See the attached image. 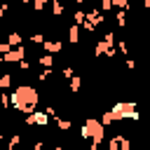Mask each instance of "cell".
<instances>
[{
	"instance_id": "8fae6325",
	"label": "cell",
	"mask_w": 150,
	"mask_h": 150,
	"mask_svg": "<svg viewBox=\"0 0 150 150\" xmlns=\"http://www.w3.org/2000/svg\"><path fill=\"white\" fill-rule=\"evenodd\" d=\"M38 63H40L42 68H52V66H54V56H52L49 52H45L42 56H38Z\"/></svg>"
},
{
	"instance_id": "7402d4cb",
	"label": "cell",
	"mask_w": 150,
	"mask_h": 150,
	"mask_svg": "<svg viewBox=\"0 0 150 150\" xmlns=\"http://www.w3.org/2000/svg\"><path fill=\"white\" fill-rule=\"evenodd\" d=\"M112 7H115V5H112V0H101V9H103V12H110Z\"/></svg>"
},
{
	"instance_id": "44dd1931",
	"label": "cell",
	"mask_w": 150,
	"mask_h": 150,
	"mask_svg": "<svg viewBox=\"0 0 150 150\" xmlns=\"http://www.w3.org/2000/svg\"><path fill=\"white\" fill-rule=\"evenodd\" d=\"M117 52H120L122 56H127V52H129V49H127V42H124V40H120V42H117Z\"/></svg>"
},
{
	"instance_id": "d4e9b609",
	"label": "cell",
	"mask_w": 150,
	"mask_h": 150,
	"mask_svg": "<svg viewBox=\"0 0 150 150\" xmlns=\"http://www.w3.org/2000/svg\"><path fill=\"white\" fill-rule=\"evenodd\" d=\"M73 75H75V70H73L70 66H66V68H63V77H66V80H70Z\"/></svg>"
},
{
	"instance_id": "3957f363",
	"label": "cell",
	"mask_w": 150,
	"mask_h": 150,
	"mask_svg": "<svg viewBox=\"0 0 150 150\" xmlns=\"http://www.w3.org/2000/svg\"><path fill=\"white\" fill-rule=\"evenodd\" d=\"M112 115H115V122H120V120H138L141 115L136 112V103L134 101H120V103H115L112 108Z\"/></svg>"
},
{
	"instance_id": "1f68e13d",
	"label": "cell",
	"mask_w": 150,
	"mask_h": 150,
	"mask_svg": "<svg viewBox=\"0 0 150 150\" xmlns=\"http://www.w3.org/2000/svg\"><path fill=\"white\" fill-rule=\"evenodd\" d=\"M21 2H33V0H21Z\"/></svg>"
},
{
	"instance_id": "6da1fadb",
	"label": "cell",
	"mask_w": 150,
	"mask_h": 150,
	"mask_svg": "<svg viewBox=\"0 0 150 150\" xmlns=\"http://www.w3.org/2000/svg\"><path fill=\"white\" fill-rule=\"evenodd\" d=\"M38 101H40V94H38V89L30 87V84H19V87L14 89V94H12V105H14L19 112H23V115L33 112L35 105H38Z\"/></svg>"
},
{
	"instance_id": "ba28073f",
	"label": "cell",
	"mask_w": 150,
	"mask_h": 150,
	"mask_svg": "<svg viewBox=\"0 0 150 150\" xmlns=\"http://www.w3.org/2000/svg\"><path fill=\"white\" fill-rule=\"evenodd\" d=\"M49 120H52V115L45 110V112H28L26 115V124H40V127H45V124H49Z\"/></svg>"
},
{
	"instance_id": "cb8c5ba5",
	"label": "cell",
	"mask_w": 150,
	"mask_h": 150,
	"mask_svg": "<svg viewBox=\"0 0 150 150\" xmlns=\"http://www.w3.org/2000/svg\"><path fill=\"white\" fill-rule=\"evenodd\" d=\"M30 40H33L35 45H42V42H45V35H42V33H35V35H33Z\"/></svg>"
},
{
	"instance_id": "4fadbf2b",
	"label": "cell",
	"mask_w": 150,
	"mask_h": 150,
	"mask_svg": "<svg viewBox=\"0 0 150 150\" xmlns=\"http://www.w3.org/2000/svg\"><path fill=\"white\" fill-rule=\"evenodd\" d=\"M127 12H129V9H120V12L115 14V23H117L120 28H124V26H127Z\"/></svg>"
},
{
	"instance_id": "4316f807",
	"label": "cell",
	"mask_w": 150,
	"mask_h": 150,
	"mask_svg": "<svg viewBox=\"0 0 150 150\" xmlns=\"http://www.w3.org/2000/svg\"><path fill=\"white\" fill-rule=\"evenodd\" d=\"M7 12H9V5H7V2H2V7H0V16H5Z\"/></svg>"
},
{
	"instance_id": "ac0fdd59",
	"label": "cell",
	"mask_w": 150,
	"mask_h": 150,
	"mask_svg": "<svg viewBox=\"0 0 150 150\" xmlns=\"http://www.w3.org/2000/svg\"><path fill=\"white\" fill-rule=\"evenodd\" d=\"M7 40H9V45H12V47H19V45H21V40H23V38H21V35H19V33H9V38H7Z\"/></svg>"
},
{
	"instance_id": "7c38bea8",
	"label": "cell",
	"mask_w": 150,
	"mask_h": 150,
	"mask_svg": "<svg viewBox=\"0 0 150 150\" xmlns=\"http://www.w3.org/2000/svg\"><path fill=\"white\" fill-rule=\"evenodd\" d=\"M68 84H70V91H73V94H77V91H80V87H82V77H80V75H73V77L68 80Z\"/></svg>"
},
{
	"instance_id": "d6986e66",
	"label": "cell",
	"mask_w": 150,
	"mask_h": 150,
	"mask_svg": "<svg viewBox=\"0 0 150 150\" xmlns=\"http://www.w3.org/2000/svg\"><path fill=\"white\" fill-rule=\"evenodd\" d=\"M101 122H103L105 127H108V124H112V122H115V115H112V110H108V112H103V115H101Z\"/></svg>"
},
{
	"instance_id": "603a6c76",
	"label": "cell",
	"mask_w": 150,
	"mask_h": 150,
	"mask_svg": "<svg viewBox=\"0 0 150 150\" xmlns=\"http://www.w3.org/2000/svg\"><path fill=\"white\" fill-rule=\"evenodd\" d=\"M12 49V45H9V40H5V42H0V54H7Z\"/></svg>"
},
{
	"instance_id": "8992f818",
	"label": "cell",
	"mask_w": 150,
	"mask_h": 150,
	"mask_svg": "<svg viewBox=\"0 0 150 150\" xmlns=\"http://www.w3.org/2000/svg\"><path fill=\"white\" fill-rule=\"evenodd\" d=\"M115 54H117V49L108 40H98L94 45V56H115Z\"/></svg>"
},
{
	"instance_id": "e0dca14e",
	"label": "cell",
	"mask_w": 150,
	"mask_h": 150,
	"mask_svg": "<svg viewBox=\"0 0 150 150\" xmlns=\"http://www.w3.org/2000/svg\"><path fill=\"white\" fill-rule=\"evenodd\" d=\"M73 19H75V23H80V26H82V23L87 21V12H82V9H77V12L73 14Z\"/></svg>"
},
{
	"instance_id": "52a82bcc",
	"label": "cell",
	"mask_w": 150,
	"mask_h": 150,
	"mask_svg": "<svg viewBox=\"0 0 150 150\" xmlns=\"http://www.w3.org/2000/svg\"><path fill=\"white\" fill-rule=\"evenodd\" d=\"M108 148H110V150H129V148H131V141H129L124 134H115V136L108 141Z\"/></svg>"
},
{
	"instance_id": "f546056e",
	"label": "cell",
	"mask_w": 150,
	"mask_h": 150,
	"mask_svg": "<svg viewBox=\"0 0 150 150\" xmlns=\"http://www.w3.org/2000/svg\"><path fill=\"white\" fill-rule=\"evenodd\" d=\"M19 145V136H12V141H9V148H16Z\"/></svg>"
},
{
	"instance_id": "484cf974",
	"label": "cell",
	"mask_w": 150,
	"mask_h": 150,
	"mask_svg": "<svg viewBox=\"0 0 150 150\" xmlns=\"http://www.w3.org/2000/svg\"><path fill=\"white\" fill-rule=\"evenodd\" d=\"M19 68H21V70H28V68H30V63H28L26 59H21V61H19Z\"/></svg>"
},
{
	"instance_id": "4dcf8cb0",
	"label": "cell",
	"mask_w": 150,
	"mask_h": 150,
	"mask_svg": "<svg viewBox=\"0 0 150 150\" xmlns=\"http://www.w3.org/2000/svg\"><path fill=\"white\" fill-rule=\"evenodd\" d=\"M73 2H75V5H82V2H87V0H73Z\"/></svg>"
},
{
	"instance_id": "83f0119b",
	"label": "cell",
	"mask_w": 150,
	"mask_h": 150,
	"mask_svg": "<svg viewBox=\"0 0 150 150\" xmlns=\"http://www.w3.org/2000/svg\"><path fill=\"white\" fill-rule=\"evenodd\" d=\"M103 40H108L110 45H115V35H112V33H105V35H103Z\"/></svg>"
},
{
	"instance_id": "5b68a950",
	"label": "cell",
	"mask_w": 150,
	"mask_h": 150,
	"mask_svg": "<svg viewBox=\"0 0 150 150\" xmlns=\"http://www.w3.org/2000/svg\"><path fill=\"white\" fill-rule=\"evenodd\" d=\"M21 59H26V47H23V45L12 47L7 54H2V61H5V63H19Z\"/></svg>"
},
{
	"instance_id": "2e32d148",
	"label": "cell",
	"mask_w": 150,
	"mask_h": 150,
	"mask_svg": "<svg viewBox=\"0 0 150 150\" xmlns=\"http://www.w3.org/2000/svg\"><path fill=\"white\" fill-rule=\"evenodd\" d=\"M9 87H12V75L5 73V75L0 77V89H9Z\"/></svg>"
},
{
	"instance_id": "5bb4252c",
	"label": "cell",
	"mask_w": 150,
	"mask_h": 150,
	"mask_svg": "<svg viewBox=\"0 0 150 150\" xmlns=\"http://www.w3.org/2000/svg\"><path fill=\"white\" fill-rule=\"evenodd\" d=\"M52 120H54V122H56V127H59V129H61V131H68V129H70V120H61V117H59V115H54V117H52Z\"/></svg>"
},
{
	"instance_id": "277c9868",
	"label": "cell",
	"mask_w": 150,
	"mask_h": 150,
	"mask_svg": "<svg viewBox=\"0 0 150 150\" xmlns=\"http://www.w3.org/2000/svg\"><path fill=\"white\" fill-rule=\"evenodd\" d=\"M101 23H103V9H91V12H87V21L82 26H84V30H94Z\"/></svg>"
},
{
	"instance_id": "ffe728a7",
	"label": "cell",
	"mask_w": 150,
	"mask_h": 150,
	"mask_svg": "<svg viewBox=\"0 0 150 150\" xmlns=\"http://www.w3.org/2000/svg\"><path fill=\"white\" fill-rule=\"evenodd\" d=\"M47 5H52V0H33V7H35V12H42Z\"/></svg>"
},
{
	"instance_id": "9c48e42d",
	"label": "cell",
	"mask_w": 150,
	"mask_h": 150,
	"mask_svg": "<svg viewBox=\"0 0 150 150\" xmlns=\"http://www.w3.org/2000/svg\"><path fill=\"white\" fill-rule=\"evenodd\" d=\"M42 47H45V52H49V54H59V52L63 49V42H61V40H45Z\"/></svg>"
},
{
	"instance_id": "30bf717a",
	"label": "cell",
	"mask_w": 150,
	"mask_h": 150,
	"mask_svg": "<svg viewBox=\"0 0 150 150\" xmlns=\"http://www.w3.org/2000/svg\"><path fill=\"white\" fill-rule=\"evenodd\" d=\"M68 40H70L73 45L80 42V23H73V26L68 28Z\"/></svg>"
},
{
	"instance_id": "9a60e30c",
	"label": "cell",
	"mask_w": 150,
	"mask_h": 150,
	"mask_svg": "<svg viewBox=\"0 0 150 150\" xmlns=\"http://www.w3.org/2000/svg\"><path fill=\"white\" fill-rule=\"evenodd\" d=\"M52 12H54V16H61L63 14V0H52Z\"/></svg>"
},
{
	"instance_id": "f1b7e54d",
	"label": "cell",
	"mask_w": 150,
	"mask_h": 150,
	"mask_svg": "<svg viewBox=\"0 0 150 150\" xmlns=\"http://www.w3.org/2000/svg\"><path fill=\"white\" fill-rule=\"evenodd\" d=\"M124 63H127V68H129V70H134V68H136V61H134V59H127Z\"/></svg>"
},
{
	"instance_id": "7a4b0ae2",
	"label": "cell",
	"mask_w": 150,
	"mask_h": 150,
	"mask_svg": "<svg viewBox=\"0 0 150 150\" xmlns=\"http://www.w3.org/2000/svg\"><path fill=\"white\" fill-rule=\"evenodd\" d=\"M82 136L89 138V141H91V150H96L98 143L105 138V124H103L101 120H96V117H89V120H84V124H82Z\"/></svg>"
}]
</instances>
